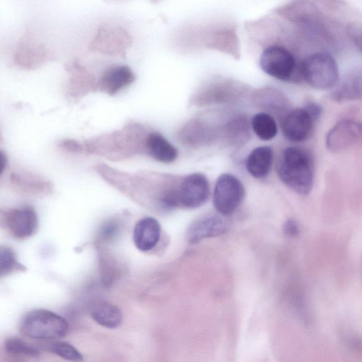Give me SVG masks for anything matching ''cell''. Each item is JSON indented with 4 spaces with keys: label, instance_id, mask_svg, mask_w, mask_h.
<instances>
[{
    "label": "cell",
    "instance_id": "6da1fadb",
    "mask_svg": "<svg viewBox=\"0 0 362 362\" xmlns=\"http://www.w3.org/2000/svg\"><path fill=\"white\" fill-rule=\"evenodd\" d=\"M281 181L298 194L306 195L314 183L315 165L310 152L305 148L289 146L282 152L276 165Z\"/></svg>",
    "mask_w": 362,
    "mask_h": 362
},
{
    "label": "cell",
    "instance_id": "7a4b0ae2",
    "mask_svg": "<svg viewBox=\"0 0 362 362\" xmlns=\"http://www.w3.org/2000/svg\"><path fill=\"white\" fill-rule=\"evenodd\" d=\"M147 134L138 126H130L123 129L94 139L86 144L87 151L109 158H123L144 150Z\"/></svg>",
    "mask_w": 362,
    "mask_h": 362
},
{
    "label": "cell",
    "instance_id": "3957f363",
    "mask_svg": "<svg viewBox=\"0 0 362 362\" xmlns=\"http://www.w3.org/2000/svg\"><path fill=\"white\" fill-rule=\"evenodd\" d=\"M300 77L319 90L332 88L339 81V69L334 58L325 52L307 55L300 63Z\"/></svg>",
    "mask_w": 362,
    "mask_h": 362
},
{
    "label": "cell",
    "instance_id": "277c9868",
    "mask_svg": "<svg viewBox=\"0 0 362 362\" xmlns=\"http://www.w3.org/2000/svg\"><path fill=\"white\" fill-rule=\"evenodd\" d=\"M244 84L230 78H215L204 83L192 98L198 106L235 103L246 95Z\"/></svg>",
    "mask_w": 362,
    "mask_h": 362
},
{
    "label": "cell",
    "instance_id": "5b68a950",
    "mask_svg": "<svg viewBox=\"0 0 362 362\" xmlns=\"http://www.w3.org/2000/svg\"><path fill=\"white\" fill-rule=\"evenodd\" d=\"M67 321L62 316L47 310L38 309L26 314L20 330L25 336L37 339H54L66 336Z\"/></svg>",
    "mask_w": 362,
    "mask_h": 362
},
{
    "label": "cell",
    "instance_id": "8992f818",
    "mask_svg": "<svg viewBox=\"0 0 362 362\" xmlns=\"http://www.w3.org/2000/svg\"><path fill=\"white\" fill-rule=\"evenodd\" d=\"M259 66L265 74L280 81H291L300 77V64L295 56L279 45H270L263 50Z\"/></svg>",
    "mask_w": 362,
    "mask_h": 362
},
{
    "label": "cell",
    "instance_id": "52a82bcc",
    "mask_svg": "<svg viewBox=\"0 0 362 362\" xmlns=\"http://www.w3.org/2000/svg\"><path fill=\"white\" fill-rule=\"evenodd\" d=\"M245 195V187L238 177L230 173L221 174L214 189V206L221 216H230L240 206Z\"/></svg>",
    "mask_w": 362,
    "mask_h": 362
},
{
    "label": "cell",
    "instance_id": "ba28073f",
    "mask_svg": "<svg viewBox=\"0 0 362 362\" xmlns=\"http://www.w3.org/2000/svg\"><path fill=\"white\" fill-rule=\"evenodd\" d=\"M132 42V37L124 28L107 24L98 28L90 46L91 50L103 54L124 56Z\"/></svg>",
    "mask_w": 362,
    "mask_h": 362
},
{
    "label": "cell",
    "instance_id": "9c48e42d",
    "mask_svg": "<svg viewBox=\"0 0 362 362\" xmlns=\"http://www.w3.org/2000/svg\"><path fill=\"white\" fill-rule=\"evenodd\" d=\"M210 193L207 177L194 173L180 179L177 193V207L196 209L204 204Z\"/></svg>",
    "mask_w": 362,
    "mask_h": 362
},
{
    "label": "cell",
    "instance_id": "30bf717a",
    "mask_svg": "<svg viewBox=\"0 0 362 362\" xmlns=\"http://www.w3.org/2000/svg\"><path fill=\"white\" fill-rule=\"evenodd\" d=\"M219 126H214L202 119L189 121L178 132L179 140L194 148L211 145L218 141Z\"/></svg>",
    "mask_w": 362,
    "mask_h": 362
},
{
    "label": "cell",
    "instance_id": "8fae6325",
    "mask_svg": "<svg viewBox=\"0 0 362 362\" xmlns=\"http://www.w3.org/2000/svg\"><path fill=\"white\" fill-rule=\"evenodd\" d=\"M315 122L313 118L303 107L285 113L281 117V128L286 139L300 143L310 136Z\"/></svg>",
    "mask_w": 362,
    "mask_h": 362
},
{
    "label": "cell",
    "instance_id": "7c38bea8",
    "mask_svg": "<svg viewBox=\"0 0 362 362\" xmlns=\"http://www.w3.org/2000/svg\"><path fill=\"white\" fill-rule=\"evenodd\" d=\"M361 139V124L353 119H342L329 131L325 145L329 151L339 153L356 144Z\"/></svg>",
    "mask_w": 362,
    "mask_h": 362
},
{
    "label": "cell",
    "instance_id": "4fadbf2b",
    "mask_svg": "<svg viewBox=\"0 0 362 362\" xmlns=\"http://www.w3.org/2000/svg\"><path fill=\"white\" fill-rule=\"evenodd\" d=\"M250 124L246 115H234L219 126L218 141L230 147L242 146L250 139Z\"/></svg>",
    "mask_w": 362,
    "mask_h": 362
},
{
    "label": "cell",
    "instance_id": "5bb4252c",
    "mask_svg": "<svg viewBox=\"0 0 362 362\" xmlns=\"http://www.w3.org/2000/svg\"><path fill=\"white\" fill-rule=\"evenodd\" d=\"M228 221L223 216L210 214L195 221L189 228L187 239L191 243L206 238L221 235L228 230Z\"/></svg>",
    "mask_w": 362,
    "mask_h": 362
},
{
    "label": "cell",
    "instance_id": "9a60e30c",
    "mask_svg": "<svg viewBox=\"0 0 362 362\" xmlns=\"http://www.w3.org/2000/svg\"><path fill=\"white\" fill-rule=\"evenodd\" d=\"M135 80L132 70L126 65H113L107 68L102 74L98 88L108 95H115Z\"/></svg>",
    "mask_w": 362,
    "mask_h": 362
},
{
    "label": "cell",
    "instance_id": "2e32d148",
    "mask_svg": "<svg viewBox=\"0 0 362 362\" xmlns=\"http://www.w3.org/2000/svg\"><path fill=\"white\" fill-rule=\"evenodd\" d=\"M6 222L11 233L18 238L30 236L37 226V218L34 209L26 206L11 210Z\"/></svg>",
    "mask_w": 362,
    "mask_h": 362
},
{
    "label": "cell",
    "instance_id": "e0dca14e",
    "mask_svg": "<svg viewBox=\"0 0 362 362\" xmlns=\"http://www.w3.org/2000/svg\"><path fill=\"white\" fill-rule=\"evenodd\" d=\"M160 237V226L153 217L140 219L133 230V241L136 248L143 252L151 250L158 244Z\"/></svg>",
    "mask_w": 362,
    "mask_h": 362
},
{
    "label": "cell",
    "instance_id": "ac0fdd59",
    "mask_svg": "<svg viewBox=\"0 0 362 362\" xmlns=\"http://www.w3.org/2000/svg\"><path fill=\"white\" fill-rule=\"evenodd\" d=\"M253 100L257 106L269 114L282 117L288 111V98L284 93L275 88L265 87L259 89L254 93Z\"/></svg>",
    "mask_w": 362,
    "mask_h": 362
},
{
    "label": "cell",
    "instance_id": "d6986e66",
    "mask_svg": "<svg viewBox=\"0 0 362 362\" xmlns=\"http://www.w3.org/2000/svg\"><path fill=\"white\" fill-rule=\"evenodd\" d=\"M150 156L164 163L173 162L177 157V151L164 136L158 132L148 133L144 145Z\"/></svg>",
    "mask_w": 362,
    "mask_h": 362
},
{
    "label": "cell",
    "instance_id": "ffe728a7",
    "mask_svg": "<svg viewBox=\"0 0 362 362\" xmlns=\"http://www.w3.org/2000/svg\"><path fill=\"white\" fill-rule=\"evenodd\" d=\"M274 158L273 150L267 146L254 148L245 160V168L253 177L264 178L269 173Z\"/></svg>",
    "mask_w": 362,
    "mask_h": 362
},
{
    "label": "cell",
    "instance_id": "44dd1931",
    "mask_svg": "<svg viewBox=\"0 0 362 362\" xmlns=\"http://www.w3.org/2000/svg\"><path fill=\"white\" fill-rule=\"evenodd\" d=\"M332 100L337 102L350 101L361 97V72H353L338 81L330 93Z\"/></svg>",
    "mask_w": 362,
    "mask_h": 362
},
{
    "label": "cell",
    "instance_id": "7402d4cb",
    "mask_svg": "<svg viewBox=\"0 0 362 362\" xmlns=\"http://www.w3.org/2000/svg\"><path fill=\"white\" fill-rule=\"evenodd\" d=\"M91 317L100 325L110 329L117 328L122 321L121 310L106 301L99 302L93 306Z\"/></svg>",
    "mask_w": 362,
    "mask_h": 362
},
{
    "label": "cell",
    "instance_id": "603a6c76",
    "mask_svg": "<svg viewBox=\"0 0 362 362\" xmlns=\"http://www.w3.org/2000/svg\"><path fill=\"white\" fill-rule=\"evenodd\" d=\"M250 125L252 131L261 140H272L277 134L276 122L272 115L267 112H262L255 115Z\"/></svg>",
    "mask_w": 362,
    "mask_h": 362
},
{
    "label": "cell",
    "instance_id": "cb8c5ba5",
    "mask_svg": "<svg viewBox=\"0 0 362 362\" xmlns=\"http://www.w3.org/2000/svg\"><path fill=\"white\" fill-rule=\"evenodd\" d=\"M47 349L69 361L83 360L82 354L71 344L64 341H54L47 345Z\"/></svg>",
    "mask_w": 362,
    "mask_h": 362
},
{
    "label": "cell",
    "instance_id": "d4e9b609",
    "mask_svg": "<svg viewBox=\"0 0 362 362\" xmlns=\"http://www.w3.org/2000/svg\"><path fill=\"white\" fill-rule=\"evenodd\" d=\"M5 349L8 353L14 355L20 354L36 356L39 354L37 349L28 344L24 340L16 337L6 339Z\"/></svg>",
    "mask_w": 362,
    "mask_h": 362
},
{
    "label": "cell",
    "instance_id": "484cf974",
    "mask_svg": "<svg viewBox=\"0 0 362 362\" xmlns=\"http://www.w3.org/2000/svg\"><path fill=\"white\" fill-rule=\"evenodd\" d=\"M17 266L13 251L7 247H0V277L11 273Z\"/></svg>",
    "mask_w": 362,
    "mask_h": 362
},
{
    "label": "cell",
    "instance_id": "4316f807",
    "mask_svg": "<svg viewBox=\"0 0 362 362\" xmlns=\"http://www.w3.org/2000/svg\"><path fill=\"white\" fill-rule=\"evenodd\" d=\"M303 107L308 111L315 122L320 117L322 112L321 105L313 101L308 102Z\"/></svg>",
    "mask_w": 362,
    "mask_h": 362
},
{
    "label": "cell",
    "instance_id": "83f0119b",
    "mask_svg": "<svg viewBox=\"0 0 362 362\" xmlns=\"http://www.w3.org/2000/svg\"><path fill=\"white\" fill-rule=\"evenodd\" d=\"M284 233L288 236H296L298 234L299 228L296 221L293 219H288L284 226Z\"/></svg>",
    "mask_w": 362,
    "mask_h": 362
},
{
    "label": "cell",
    "instance_id": "f1b7e54d",
    "mask_svg": "<svg viewBox=\"0 0 362 362\" xmlns=\"http://www.w3.org/2000/svg\"><path fill=\"white\" fill-rule=\"evenodd\" d=\"M60 146L69 151L79 152L82 151V146L77 141L71 139L64 140L61 142Z\"/></svg>",
    "mask_w": 362,
    "mask_h": 362
},
{
    "label": "cell",
    "instance_id": "f546056e",
    "mask_svg": "<svg viewBox=\"0 0 362 362\" xmlns=\"http://www.w3.org/2000/svg\"><path fill=\"white\" fill-rule=\"evenodd\" d=\"M7 164V158L4 152L0 150V175L4 172Z\"/></svg>",
    "mask_w": 362,
    "mask_h": 362
}]
</instances>
